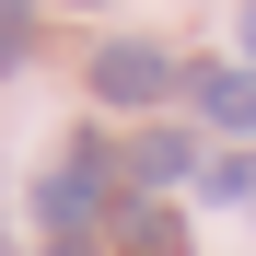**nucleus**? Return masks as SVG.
I'll return each instance as SVG.
<instances>
[{
    "instance_id": "nucleus-3",
    "label": "nucleus",
    "mask_w": 256,
    "mask_h": 256,
    "mask_svg": "<svg viewBox=\"0 0 256 256\" xmlns=\"http://www.w3.org/2000/svg\"><path fill=\"white\" fill-rule=\"evenodd\" d=\"M198 116L210 128H256V70H198Z\"/></svg>"
},
{
    "instance_id": "nucleus-5",
    "label": "nucleus",
    "mask_w": 256,
    "mask_h": 256,
    "mask_svg": "<svg viewBox=\"0 0 256 256\" xmlns=\"http://www.w3.org/2000/svg\"><path fill=\"white\" fill-rule=\"evenodd\" d=\"M35 58V0H0V70Z\"/></svg>"
},
{
    "instance_id": "nucleus-4",
    "label": "nucleus",
    "mask_w": 256,
    "mask_h": 256,
    "mask_svg": "<svg viewBox=\"0 0 256 256\" xmlns=\"http://www.w3.org/2000/svg\"><path fill=\"white\" fill-rule=\"evenodd\" d=\"M116 233H128V256H186V233H175V210H116Z\"/></svg>"
},
{
    "instance_id": "nucleus-2",
    "label": "nucleus",
    "mask_w": 256,
    "mask_h": 256,
    "mask_svg": "<svg viewBox=\"0 0 256 256\" xmlns=\"http://www.w3.org/2000/svg\"><path fill=\"white\" fill-rule=\"evenodd\" d=\"M105 198V152H70L47 186H35V210H47V222H82V210Z\"/></svg>"
},
{
    "instance_id": "nucleus-1",
    "label": "nucleus",
    "mask_w": 256,
    "mask_h": 256,
    "mask_svg": "<svg viewBox=\"0 0 256 256\" xmlns=\"http://www.w3.org/2000/svg\"><path fill=\"white\" fill-rule=\"evenodd\" d=\"M94 94H105V105H163V94H175V58L128 35V47H105V58H94Z\"/></svg>"
},
{
    "instance_id": "nucleus-8",
    "label": "nucleus",
    "mask_w": 256,
    "mask_h": 256,
    "mask_svg": "<svg viewBox=\"0 0 256 256\" xmlns=\"http://www.w3.org/2000/svg\"><path fill=\"white\" fill-rule=\"evenodd\" d=\"M47 256H94V244H82V233H70V244H47Z\"/></svg>"
},
{
    "instance_id": "nucleus-9",
    "label": "nucleus",
    "mask_w": 256,
    "mask_h": 256,
    "mask_svg": "<svg viewBox=\"0 0 256 256\" xmlns=\"http://www.w3.org/2000/svg\"><path fill=\"white\" fill-rule=\"evenodd\" d=\"M244 58H256V12H244Z\"/></svg>"
},
{
    "instance_id": "nucleus-7",
    "label": "nucleus",
    "mask_w": 256,
    "mask_h": 256,
    "mask_svg": "<svg viewBox=\"0 0 256 256\" xmlns=\"http://www.w3.org/2000/svg\"><path fill=\"white\" fill-rule=\"evenodd\" d=\"M198 186H210V198H233V210H256V152H233V163H210Z\"/></svg>"
},
{
    "instance_id": "nucleus-6",
    "label": "nucleus",
    "mask_w": 256,
    "mask_h": 256,
    "mask_svg": "<svg viewBox=\"0 0 256 256\" xmlns=\"http://www.w3.org/2000/svg\"><path fill=\"white\" fill-rule=\"evenodd\" d=\"M186 175V140H175V128H152V140H140V186H175Z\"/></svg>"
}]
</instances>
